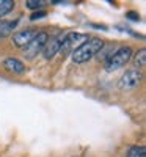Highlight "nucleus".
Here are the masks:
<instances>
[{
  "instance_id": "nucleus-1",
  "label": "nucleus",
  "mask_w": 146,
  "mask_h": 157,
  "mask_svg": "<svg viewBox=\"0 0 146 157\" xmlns=\"http://www.w3.org/2000/svg\"><path fill=\"white\" fill-rule=\"evenodd\" d=\"M102 46H104V41H102V39H99V38L88 39L86 43L80 44L72 52V61L74 63H79V64L88 61L90 58H93L102 49Z\"/></svg>"
},
{
  "instance_id": "nucleus-14",
  "label": "nucleus",
  "mask_w": 146,
  "mask_h": 157,
  "mask_svg": "<svg viewBox=\"0 0 146 157\" xmlns=\"http://www.w3.org/2000/svg\"><path fill=\"white\" fill-rule=\"evenodd\" d=\"M46 16V11H39V13H33L32 14V21H36V19H41Z\"/></svg>"
},
{
  "instance_id": "nucleus-7",
  "label": "nucleus",
  "mask_w": 146,
  "mask_h": 157,
  "mask_svg": "<svg viewBox=\"0 0 146 157\" xmlns=\"http://www.w3.org/2000/svg\"><path fill=\"white\" fill-rule=\"evenodd\" d=\"M60 46H61V38H54L50 41L46 43L44 46V57L46 60H50L57 55V52L60 50Z\"/></svg>"
},
{
  "instance_id": "nucleus-12",
  "label": "nucleus",
  "mask_w": 146,
  "mask_h": 157,
  "mask_svg": "<svg viewBox=\"0 0 146 157\" xmlns=\"http://www.w3.org/2000/svg\"><path fill=\"white\" fill-rule=\"evenodd\" d=\"M146 50L144 49H141L138 54H137V57H135V64L138 68H144V64H146Z\"/></svg>"
},
{
  "instance_id": "nucleus-9",
  "label": "nucleus",
  "mask_w": 146,
  "mask_h": 157,
  "mask_svg": "<svg viewBox=\"0 0 146 157\" xmlns=\"http://www.w3.org/2000/svg\"><path fill=\"white\" fill-rule=\"evenodd\" d=\"M16 24H17V22L0 21V38H5V36H8V35L13 32V29L16 27Z\"/></svg>"
},
{
  "instance_id": "nucleus-11",
  "label": "nucleus",
  "mask_w": 146,
  "mask_h": 157,
  "mask_svg": "<svg viewBox=\"0 0 146 157\" xmlns=\"http://www.w3.org/2000/svg\"><path fill=\"white\" fill-rule=\"evenodd\" d=\"M127 157H144V148L143 146H132L127 152Z\"/></svg>"
},
{
  "instance_id": "nucleus-5",
  "label": "nucleus",
  "mask_w": 146,
  "mask_h": 157,
  "mask_svg": "<svg viewBox=\"0 0 146 157\" xmlns=\"http://www.w3.org/2000/svg\"><path fill=\"white\" fill-rule=\"evenodd\" d=\"M140 80H141V74L138 71H135V69H130L121 77L119 86L121 88H134V86L138 85Z\"/></svg>"
},
{
  "instance_id": "nucleus-6",
  "label": "nucleus",
  "mask_w": 146,
  "mask_h": 157,
  "mask_svg": "<svg viewBox=\"0 0 146 157\" xmlns=\"http://www.w3.org/2000/svg\"><path fill=\"white\" fill-rule=\"evenodd\" d=\"M35 32L33 30H24V32H17L14 36H13V41H14V46L17 47H27L29 43L35 38Z\"/></svg>"
},
{
  "instance_id": "nucleus-10",
  "label": "nucleus",
  "mask_w": 146,
  "mask_h": 157,
  "mask_svg": "<svg viewBox=\"0 0 146 157\" xmlns=\"http://www.w3.org/2000/svg\"><path fill=\"white\" fill-rule=\"evenodd\" d=\"M13 8H14V2L13 0H0V17L8 14Z\"/></svg>"
},
{
  "instance_id": "nucleus-4",
  "label": "nucleus",
  "mask_w": 146,
  "mask_h": 157,
  "mask_svg": "<svg viewBox=\"0 0 146 157\" xmlns=\"http://www.w3.org/2000/svg\"><path fill=\"white\" fill-rule=\"evenodd\" d=\"M86 39L85 35L82 33H69L66 35L63 39H61V46H60V50L63 54H69V52H74L77 49V46H80V43H83Z\"/></svg>"
},
{
  "instance_id": "nucleus-8",
  "label": "nucleus",
  "mask_w": 146,
  "mask_h": 157,
  "mask_svg": "<svg viewBox=\"0 0 146 157\" xmlns=\"http://www.w3.org/2000/svg\"><path fill=\"white\" fill-rule=\"evenodd\" d=\"M3 66H5L8 71L14 72V74H22V72H25L24 63L19 61V60H16V58H8V60H5V61H3Z\"/></svg>"
},
{
  "instance_id": "nucleus-3",
  "label": "nucleus",
  "mask_w": 146,
  "mask_h": 157,
  "mask_svg": "<svg viewBox=\"0 0 146 157\" xmlns=\"http://www.w3.org/2000/svg\"><path fill=\"white\" fill-rule=\"evenodd\" d=\"M47 41H49V35H47V33H44V32L36 33L35 38L29 43V46L25 47V57H27V58H33V57H36L39 52L44 49V46H46Z\"/></svg>"
},
{
  "instance_id": "nucleus-13",
  "label": "nucleus",
  "mask_w": 146,
  "mask_h": 157,
  "mask_svg": "<svg viewBox=\"0 0 146 157\" xmlns=\"http://www.w3.org/2000/svg\"><path fill=\"white\" fill-rule=\"evenodd\" d=\"M25 5H27V8H30V10H36V8L43 6V2H39V0H29Z\"/></svg>"
},
{
  "instance_id": "nucleus-2",
  "label": "nucleus",
  "mask_w": 146,
  "mask_h": 157,
  "mask_svg": "<svg viewBox=\"0 0 146 157\" xmlns=\"http://www.w3.org/2000/svg\"><path fill=\"white\" fill-rule=\"evenodd\" d=\"M130 57H132L130 47H121V49H118L115 54L109 58L105 68H107V71H116L119 68H123L124 64L130 60Z\"/></svg>"
}]
</instances>
